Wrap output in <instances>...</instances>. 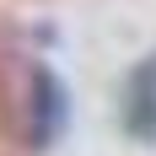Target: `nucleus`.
<instances>
[{
	"label": "nucleus",
	"mask_w": 156,
	"mask_h": 156,
	"mask_svg": "<svg viewBox=\"0 0 156 156\" xmlns=\"http://www.w3.org/2000/svg\"><path fill=\"white\" fill-rule=\"evenodd\" d=\"M70 129V92L54 65H32L27 76V113H22V135H27L32 151H48V145L65 140Z\"/></svg>",
	"instance_id": "f257e3e1"
},
{
	"label": "nucleus",
	"mask_w": 156,
	"mask_h": 156,
	"mask_svg": "<svg viewBox=\"0 0 156 156\" xmlns=\"http://www.w3.org/2000/svg\"><path fill=\"white\" fill-rule=\"evenodd\" d=\"M119 119H124V135H129V140L156 145V54H145V59L129 70Z\"/></svg>",
	"instance_id": "f03ea898"
}]
</instances>
